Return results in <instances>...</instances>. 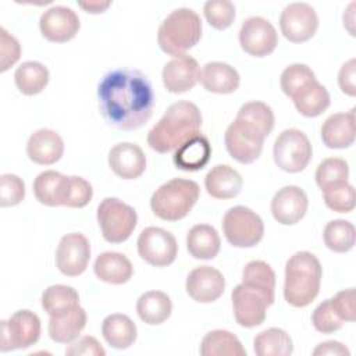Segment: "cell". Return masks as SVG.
<instances>
[{"instance_id":"cell-1","label":"cell","mask_w":356,"mask_h":356,"mask_svg":"<svg viewBox=\"0 0 356 356\" xmlns=\"http://www.w3.org/2000/svg\"><path fill=\"white\" fill-rule=\"evenodd\" d=\"M97 100L104 120L121 131L143 127L154 108L150 81L142 71L131 68L107 72L97 86Z\"/></svg>"},{"instance_id":"cell-2","label":"cell","mask_w":356,"mask_h":356,"mask_svg":"<svg viewBox=\"0 0 356 356\" xmlns=\"http://www.w3.org/2000/svg\"><path fill=\"white\" fill-rule=\"evenodd\" d=\"M202 114L188 100L172 103L147 134V145L157 153H168L200 134Z\"/></svg>"},{"instance_id":"cell-3","label":"cell","mask_w":356,"mask_h":356,"mask_svg":"<svg viewBox=\"0 0 356 356\" xmlns=\"http://www.w3.org/2000/svg\"><path fill=\"white\" fill-rule=\"evenodd\" d=\"M323 268L312 252H296L285 264L284 298L293 307L309 306L318 295Z\"/></svg>"},{"instance_id":"cell-4","label":"cell","mask_w":356,"mask_h":356,"mask_svg":"<svg viewBox=\"0 0 356 356\" xmlns=\"http://www.w3.org/2000/svg\"><path fill=\"white\" fill-rule=\"evenodd\" d=\"M202 38V19L192 8L171 11L160 24L157 42L160 49L174 57L185 54Z\"/></svg>"},{"instance_id":"cell-5","label":"cell","mask_w":356,"mask_h":356,"mask_svg":"<svg viewBox=\"0 0 356 356\" xmlns=\"http://www.w3.org/2000/svg\"><path fill=\"white\" fill-rule=\"evenodd\" d=\"M200 195L199 185L192 179L172 178L160 185L150 197L153 214L165 221H178L189 214Z\"/></svg>"},{"instance_id":"cell-6","label":"cell","mask_w":356,"mask_h":356,"mask_svg":"<svg viewBox=\"0 0 356 356\" xmlns=\"http://www.w3.org/2000/svg\"><path fill=\"white\" fill-rule=\"evenodd\" d=\"M97 222L103 238L110 243L127 241L138 224L134 207L117 197H106L97 206Z\"/></svg>"},{"instance_id":"cell-7","label":"cell","mask_w":356,"mask_h":356,"mask_svg":"<svg viewBox=\"0 0 356 356\" xmlns=\"http://www.w3.org/2000/svg\"><path fill=\"white\" fill-rule=\"evenodd\" d=\"M266 138L267 135L257 125L238 115L224 135L227 152L241 164H250L260 157Z\"/></svg>"},{"instance_id":"cell-8","label":"cell","mask_w":356,"mask_h":356,"mask_svg":"<svg viewBox=\"0 0 356 356\" xmlns=\"http://www.w3.org/2000/svg\"><path fill=\"white\" fill-rule=\"evenodd\" d=\"M222 232L235 248H253L264 235L261 217L246 206H234L222 217Z\"/></svg>"},{"instance_id":"cell-9","label":"cell","mask_w":356,"mask_h":356,"mask_svg":"<svg viewBox=\"0 0 356 356\" xmlns=\"http://www.w3.org/2000/svg\"><path fill=\"white\" fill-rule=\"evenodd\" d=\"M312 143L307 135L296 128L284 129L273 147L274 163L286 172L303 171L312 159Z\"/></svg>"},{"instance_id":"cell-10","label":"cell","mask_w":356,"mask_h":356,"mask_svg":"<svg viewBox=\"0 0 356 356\" xmlns=\"http://www.w3.org/2000/svg\"><path fill=\"white\" fill-rule=\"evenodd\" d=\"M40 337V318L36 313L22 309L15 312L8 320L1 321L0 350L26 349L35 345Z\"/></svg>"},{"instance_id":"cell-11","label":"cell","mask_w":356,"mask_h":356,"mask_svg":"<svg viewBox=\"0 0 356 356\" xmlns=\"http://www.w3.org/2000/svg\"><path fill=\"white\" fill-rule=\"evenodd\" d=\"M231 300L235 320L245 328L260 325L266 320L267 307L274 303L261 291L243 282L232 289Z\"/></svg>"},{"instance_id":"cell-12","label":"cell","mask_w":356,"mask_h":356,"mask_svg":"<svg viewBox=\"0 0 356 356\" xmlns=\"http://www.w3.org/2000/svg\"><path fill=\"white\" fill-rule=\"evenodd\" d=\"M138 253L150 266L165 267L174 263L178 253L175 236L160 227L145 228L138 238Z\"/></svg>"},{"instance_id":"cell-13","label":"cell","mask_w":356,"mask_h":356,"mask_svg":"<svg viewBox=\"0 0 356 356\" xmlns=\"http://www.w3.org/2000/svg\"><path fill=\"white\" fill-rule=\"evenodd\" d=\"M281 33L292 43H302L314 36L318 28L316 10L302 1L288 4L280 17Z\"/></svg>"},{"instance_id":"cell-14","label":"cell","mask_w":356,"mask_h":356,"mask_svg":"<svg viewBox=\"0 0 356 356\" xmlns=\"http://www.w3.org/2000/svg\"><path fill=\"white\" fill-rule=\"evenodd\" d=\"M239 44L245 53L253 57H266L275 50L278 35L268 19L253 15L241 25Z\"/></svg>"},{"instance_id":"cell-15","label":"cell","mask_w":356,"mask_h":356,"mask_svg":"<svg viewBox=\"0 0 356 356\" xmlns=\"http://www.w3.org/2000/svg\"><path fill=\"white\" fill-rule=\"evenodd\" d=\"M90 260V243L81 232L64 235L56 250V266L67 277L81 275Z\"/></svg>"},{"instance_id":"cell-16","label":"cell","mask_w":356,"mask_h":356,"mask_svg":"<svg viewBox=\"0 0 356 356\" xmlns=\"http://www.w3.org/2000/svg\"><path fill=\"white\" fill-rule=\"evenodd\" d=\"M40 33L44 39L56 43H64L75 38L81 28L78 14L65 6H53L47 8L39 19Z\"/></svg>"},{"instance_id":"cell-17","label":"cell","mask_w":356,"mask_h":356,"mask_svg":"<svg viewBox=\"0 0 356 356\" xmlns=\"http://www.w3.org/2000/svg\"><path fill=\"white\" fill-rule=\"evenodd\" d=\"M185 289L195 302L211 303L224 293L225 278L214 267L199 266L188 274Z\"/></svg>"},{"instance_id":"cell-18","label":"cell","mask_w":356,"mask_h":356,"mask_svg":"<svg viewBox=\"0 0 356 356\" xmlns=\"http://www.w3.org/2000/svg\"><path fill=\"white\" fill-rule=\"evenodd\" d=\"M307 196L305 191L295 185H286L275 192L271 199V214L282 225L299 222L307 211Z\"/></svg>"},{"instance_id":"cell-19","label":"cell","mask_w":356,"mask_h":356,"mask_svg":"<svg viewBox=\"0 0 356 356\" xmlns=\"http://www.w3.org/2000/svg\"><path fill=\"white\" fill-rule=\"evenodd\" d=\"M199 72V64L193 57L188 54L174 57L163 67V85L171 93H185L197 83Z\"/></svg>"},{"instance_id":"cell-20","label":"cell","mask_w":356,"mask_h":356,"mask_svg":"<svg viewBox=\"0 0 356 356\" xmlns=\"http://www.w3.org/2000/svg\"><path fill=\"white\" fill-rule=\"evenodd\" d=\"M108 165L117 177L122 179H135L146 170V156L136 143L121 142L110 149Z\"/></svg>"},{"instance_id":"cell-21","label":"cell","mask_w":356,"mask_h":356,"mask_svg":"<svg viewBox=\"0 0 356 356\" xmlns=\"http://www.w3.org/2000/svg\"><path fill=\"white\" fill-rule=\"evenodd\" d=\"M64 153V142L61 136L49 128L35 131L26 143V154L31 161L39 165H50L57 163Z\"/></svg>"},{"instance_id":"cell-22","label":"cell","mask_w":356,"mask_h":356,"mask_svg":"<svg viewBox=\"0 0 356 356\" xmlns=\"http://www.w3.org/2000/svg\"><path fill=\"white\" fill-rule=\"evenodd\" d=\"M199 82L207 92L228 95L239 88L241 76L232 65L221 61H210L202 67Z\"/></svg>"},{"instance_id":"cell-23","label":"cell","mask_w":356,"mask_h":356,"mask_svg":"<svg viewBox=\"0 0 356 356\" xmlns=\"http://www.w3.org/2000/svg\"><path fill=\"white\" fill-rule=\"evenodd\" d=\"M355 108L331 114L321 125V139L330 149H345L355 142Z\"/></svg>"},{"instance_id":"cell-24","label":"cell","mask_w":356,"mask_h":356,"mask_svg":"<svg viewBox=\"0 0 356 356\" xmlns=\"http://www.w3.org/2000/svg\"><path fill=\"white\" fill-rule=\"evenodd\" d=\"M242 185L241 174L227 164L214 165L204 177V188L216 199H232L238 196Z\"/></svg>"},{"instance_id":"cell-25","label":"cell","mask_w":356,"mask_h":356,"mask_svg":"<svg viewBox=\"0 0 356 356\" xmlns=\"http://www.w3.org/2000/svg\"><path fill=\"white\" fill-rule=\"evenodd\" d=\"M93 271L100 281L121 285L131 280L134 267L125 254L118 252H103L96 257Z\"/></svg>"},{"instance_id":"cell-26","label":"cell","mask_w":356,"mask_h":356,"mask_svg":"<svg viewBox=\"0 0 356 356\" xmlns=\"http://www.w3.org/2000/svg\"><path fill=\"white\" fill-rule=\"evenodd\" d=\"M210 156L211 145L204 135L199 134L184 142L178 149H175L172 161L179 170L197 171L209 163Z\"/></svg>"},{"instance_id":"cell-27","label":"cell","mask_w":356,"mask_h":356,"mask_svg":"<svg viewBox=\"0 0 356 356\" xmlns=\"http://www.w3.org/2000/svg\"><path fill=\"white\" fill-rule=\"evenodd\" d=\"M86 325V312L79 305L70 312L49 318V337L57 343H71Z\"/></svg>"},{"instance_id":"cell-28","label":"cell","mask_w":356,"mask_h":356,"mask_svg":"<svg viewBox=\"0 0 356 356\" xmlns=\"http://www.w3.org/2000/svg\"><path fill=\"white\" fill-rule=\"evenodd\" d=\"M68 178L70 177L54 170L40 172L33 181V193L36 200L50 207L64 206Z\"/></svg>"},{"instance_id":"cell-29","label":"cell","mask_w":356,"mask_h":356,"mask_svg":"<svg viewBox=\"0 0 356 356\" xmlns=\"http://www.w3.org/2000/svg\"><path fill=\"white\" fill-rule=\"evenodd\" d=\"M296 110L305 117H318L330 107V93L324 85L313 79L291 97Z\"/></svg>"},{"instance_id":"cell-30","label":"cell","mask_w":356,"mask_h":356,"mask_svg":"<svg viewBox=\"0 0 356 356\" xmlns=\"http://www.w3.org/2000/svg\"><path fill=\"white\" fill-rule=\"evenodd\" d=\"M221 246L217 229L209 224L193 225L186 235V248L192 257L197 260L214 259Z\"/></svg>"},{"instance_id":"cell-31","label":"cell","mask_w":356,"mask_h":356,"mask_svg":"<svg viewBox=\"0 0 356 356\" xmlns=\"http://www.w3.org/2000/svg\"><path fill=\"white\" fill-rule=\"evenodd\" d=\"M102 334L110 346L115 349H127L136 341L138 330L135 323L127 314L114 313L103 320Z\"/></svg>"},{"instance_id":"cell-32","label":"cell","mask_w":356,"mask_h":356,"mask_svg":"<svg viewBox=\"0 0 356 356\" xmlns=\"http://www.w3.org/2000/svg\"><path fill=\"white\" fill-rule=\"evenodd\" d=\"M172 312L170 296L161 291H149L139 296L136 302V313L139 318L149 325L163 324Z\"/></svg>"},{"instance_id":"cell-33","label":"cell","mask_w":356,"mask_h":356,"mask_svg":"<svg viewBox=\"0 0 356 356\" xmlns=\"http://www.w3.org/2000/svg\"><path fill=\"white\" fill-rule=\"evenodd\" d=\"M202 356H246L236 335L227 330H213L207 332L200 342Z\"/></svg>"},{"instance_id":"cell-34","label":"cell","mask_w":356,"mask_h":356,"mask_svg":"<svg viewBox=\"0 0 356 356\" xmlns=\"http://www.w3.org/2000/svg\"><path fill=\"white\" fill-rule=\"evenodd\" d=\"M49 70L39 61H25L14 72L17 89L25 96L40 93L49 83Z\"/></svg>"},{"instance_id":"cell-35","label":"cell","mask_w":356,"mask_h":356,"mask_svg":"<svg viewBox=\"0 0 356 356\" xmlns=\"http://www.w3.org/2000/svg\"><path fill=\"white\" fill-rule=\"evenodd\" d=\"M253 349L257 356H289L293 352V342L286 331L271 327L254 337Z\"/></svg>"},{"instance_id":"cell-36","label":"cell","mask_w":356,"mask_h":356,"mask_svg":"<svg viewBox=\"0 0 356 356\" xmlns=\"http://www.w3.org/2000/svg\"><path fill=\"white\" fill-rule=\"evenodd\" d=\"M79 305L78 292L68 285H50L42 293V307L49 316H58Z\"/></svg>"},{"instance_id":"cell-37","label":"cell","mask_w":356,"mask_h":356,"mask_svg":"<svg viewBox=\"0 0 356 356\" xmlns=\"http://www.w3.org/2000/svg\"><path fill=\"white\" fill-rule=\"evenodd\" d=\"M242 282L261 291L273 302L275 298V273L263 260L249 261L242 271Z\"/></svg>"},{"instance_id":"cell-38","label":"cell","mask_w":356,"mask_h":356,"mask_svg":"<svg viewBox=\"0 0 356 356\" xmlns=\"http://www.w3.org/2000/svg\"><path fill=\"white\" fill-rule=\"evenodd\" d=\"M355 227L346 220H332L324 227V243L330 250L335 253L349 252L355 245Z\"/></svg>"},{"instance_id":"cell-39","label":"cell","mask_w":356,"mask_h":356,"mask_svg":"<svg viewBox=\"0 0 356 356\" xmlns=\"http://www.w3.org/2000/svg\"><path fill=\"white\" fill-rule=\"evenodd\" d=\"M323 191L324 203L337 213H350L355 209V188L348 181L334 182Z\"/></svg>"},{"instance_id":"cell-40","label":"cell","mask_w":356,"mask_h":356,"mask_svg":"<svg viewBox=\"0 0 356 356\" xmlns=\"http://www.w3.org/2000/svg\"><path fill=\"white\" fill-rule=\"evenodd\" d=\"M348 177L349 165L341 157H328L323 160L316 170V184L320 189H324L334 182L348 181Z\"/></svg>"},{"instance_id":"cell-41","label":"cell","mask_w":356,"mask_h":356,"mask_svg":"<svg viewBox=\"0 0 356 356\" xmlns=\"http://www.w3.org/2000/svg\"><path fill=\"white\" fill-rule=\"evenodd\" d=\"M313 79H316V75L310 67H307L306 64L295 63L288 65L282 71L280 78V86L288 97H292L295 92H298L303 85Z\"/></svg>"},{"instance_id":"cell-42","label":"cell","mask_w":356,"mask_h":356,"mask_svg":"<svg viewBox=\"0 0 356 356\" xmlns=\"http://www.w3.org/2000/svg\"><path fill=\"white\" fill-rule=\"evenodd\" d=\"M236 115L257 125L267 136L274 128V113L271 107L263 102H248L242 104Z\"/></svg>"},{"instance_id":"cell-43","label":"cell","mask_w":356,"mask_h":356,"mask_svg":"<svg viewBox=\"0 0 356 356\" xmlns=\"http://www.w3.org/2000/svg\"><path fill=\"white\" fill-rule=\"evenodd\" d=\"M207 22L218 29H227L235 19V6L229 0H209L203 7Z\"/></svg>"},{"instance_id":"cell-44","label":"cell","mask_w":356,"mask_h":356,"mask_svg":"<svg viewBox=\"0 0 356 356\" xmlns=\"http://www.w3.org/2000/svg\"><path fill=\"white\" fill-rule=\"evenodd\" d=\"M92 197H93V189L90 182L76 175H71L68 178L64 206L71 209H81V207H85L92 200Z\"/></svg>"},{"instance_id":"cell-45","label":"cell","mask_w":356,"mask_h":356,"mask_svg":"<svg viewBox=\"0 0 356 356\" xmlns=\"http://www.w3.org/2000/svg\"><path fill=\"white\" fill-rule=\"evenodd\" d=\"M312 323H313V327L321 334L335 332L343 325V321L338 317L334 307L331 306L330 299L323 300L314 309V312L312 314Z\"/></svg>"},{"instance_id":"cell-46","label":"cell","mask_w":356,"mask_h":356,"mask_svg":"<svg viewBox=\"0 0 356 356\" xmlns=\"http://www.w3.org/2000/svg\"><path fill=\"white\" fill-rule=\"evenodd\" d=\"M25 197V184L15 174L0 177V206L10 207L19 204Z\"/></svg>"},{"instance_id":"cell-47","label":"cell","mask_w":356,"mask_h":356,"mask_svg":"<svg viewBox=\"0 0 356 356\" xmlns=\"http://www.w3.org/2000/svg\"><path fill=\"white\" fill-rule=\"evenodd\" d=\"M0 71H7L11 65H14L21 56V46L18 40L6 31L4 26L0 28Z\"/></svg>"},{"instance_id":"cell-48","label":"cell","mask_w":356,"mask_h":356,"mask_svg":"<svg viewBox=\"0 0 356 356\" xmlns=\"http://www.w3.org/2000/svg\"><path fill=\"white\" fill-rule=\"evenodd\" d=\"M355 299H356V292H355L353 288L339 291L330 299L331 306L334 307L335 313L338 314V317L343 323L345 321H355V318H356Z\"/></svg>"},{"instance_id":"cell-49","label":"cell","mask_w":356,"mask_h":356,"mask_svg":"<svg viewBox=\"0 0 356 356\" xmlns=\"http://www.w3.org/2000/svg\"><path fill=\"white\" fill-rule=\"evenodd\" d=\"M67 356H104L106 350L100 345V342L95 337H81L72 341L67 349H65Z\"/></svg>"},{"instance_id":"cell-50","label":"cell","mask_w":356,"mask_h":356,"mask_svg":"<svg viewBox=\"0 0 356 356\" xmlns=\"http://www.w3.org/2000/svg\"><path fill=\"white\" fill-rule=\"evenodd\" d=\"M338 85L342 93L348 96L356 95V60H348L338 72Z\"/></svg>"},{"instance_id":"cell-51","label":"cell","mask_w":356,"mask_h":356,"mask_svg":"<svg viewBox=\"0 0 356 356\" xmlns=\"http://www.w3.org/2000/svg\"><path fill=\"white\" fill-rule=\"evenodd\" d=\"M314 356H324V355H331V356H349L350 352L349 349L338 342V341H324L321 343H318L314 350H313Z\"/></svg>"},{"instance_id":"cell-52","label":"cell","mask_w":356,"mask_h":356,"mask_svg":"<svg viewBox=\"0 0 356 356\" xmlns=\"http://www.w3.org/2000/svg\"><path fill=\"white\" fill-rule=\"evenodd\" d=\"M79 7H82L86 13L90 14H100L106 11L107 7L111 6V1H79Z\"/></svg>"}]
</instances>
